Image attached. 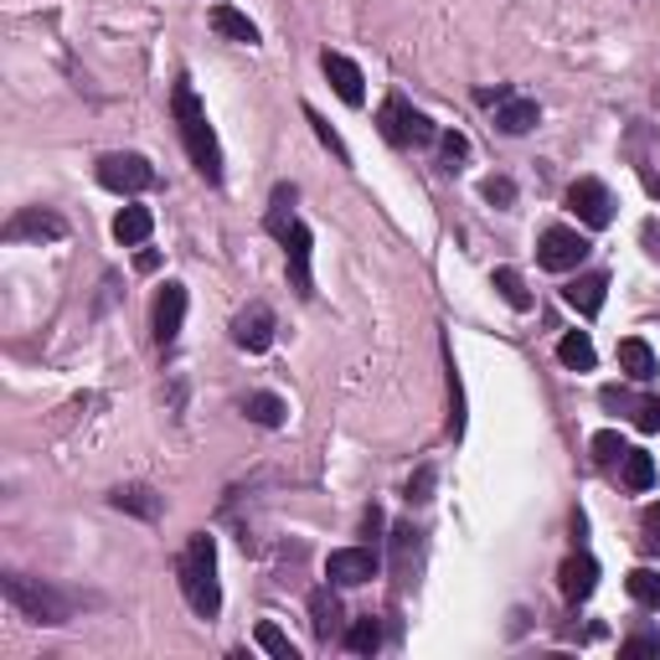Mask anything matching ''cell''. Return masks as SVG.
<instances>
[{"label":"cell","instance_id":"5b68a950","mask_svg":"<svg viewBox=\"0 0 660 660\" xmlns=\"http://www.w3.org/2000/svg\"><path fill=\"white\" fill-rule=\"evenodd\" d=\"M475 98H480L486 109H496V129H501V135H526V129H536V119H542L536 98H521V94H511V88H480Z\"/></svg>","mask_w":660,"mask_h":660},{"label":"cell","instance_id":"3957f363","mask_svg":"<svg viewBox=\"0 0 660 660\" xmlns=\"http://www.w3.org/2000/svg\"><path fill=\"white\" fill-rule=\"evenodd\" d=\"M6 598H11V609L26 614L32 625H67V619H73L67 594L47 588L42 578H26V573H6Z\"/></svg>","mask_w":660,"mask_h":660},{"label":"cell","instance_id":"7402d4cb","mask_svg":"<svg viewBox=\"0 0 660 660\" xmlns=\"http://www.w3.org/2000/svg\"><path fill=\"white\" fill-rule=\"evenodd\" d=\"M557 362L573 366V372H594V341H588V330H567L563 341H557Z\"/></svg>","mask_w":660,"mask_h":660},{"label":"cell","instance_id":"ac0fdd59","mask_svg":"<svg viewBox=\"0 0 660 660\" xmlns=\"http://www.w3.org/2000/svg\"><path fill=\"white\" fill-rule=\"evenodd\" d=\"M212 32H222L227 42H243V47H258V26L233 6H212Z\"/></svg>","mask_w":660,"mask_h":660},{"label":"cell","instance_id":"4316f807","mask_svg":"<svg viewBox=\"0 0 660 660\" xmlns=\"http://www.w3.org/2000/svg\"><path fill=\"white\" fill-rule=\"evenodd\" d=\"M490 284L501 289V299L511 305V310H532V295H526V284H521L517 268H496V274H490Z\"/></svg>","mask_w":660,"mask_h":660},{"label":"cell","instance_id":"9c48e42d","mask_svg":"<svg viewBox=\"0 0 660 660\" xmlns=\"http://www.w3.org/2000/svg\"><path fill=\"white\" fill-rule=\"evenodd\" d=\"M377 567H382V557L372 547H341V552H330L326 578L336 588H362V583L377 578Z\"/></svg>","mask_w":660,"mask_h":660},{"label":"cell","instance_id":"f546056e","mask_svg":"<svg viewBox=\"0 0 660 660\" xmlns=\"http://www.w3.org/2000/svg\"><path fill=\"white\" fill-rule=\"evenodd\" d=\"M439 156H444V171H459V160L470 156V140L459 129H444L439 135Z\"/></svg>","mask_w":660,"mask_h":660},{"label":"cell","instance_id":"7a4b0ae2","mask_svg":"<svg viewBox=\"0 0 660 660\" xmlns=\"http://www.w3.org/2000/svg\"><path fill=\"white\" fill-rule=\"evenodd\" d=\"M181 594H187L191 614H202V619H217L222 614V583H217V542L206 532H196L181 552Z\"/></svg>","mask_w":660,"mask_h":660},{"label":"cell","instance_id":"5bb4252c","mask_svg":"<svg viewBox=\"0 0 660 660\" xmlns=\"http://www.w3.org/2000/svg\"><path fill=\"white\" fill-rule=\"evenodd\" d=\"M320 67H326V78H330V88H336V94L347 98L351 109H362V98H366V88H362V67L351 63V57H341V52H326V57H320Z\"/></svg>","mask_w":660,"mask_h":660},{"label":"cell","instance_id":"6da1fadb","mask_svg":"<svg viewBox=\"0 0 660 660\" xmlns=\"http://www.w3.org/2000/svg\"><path fill=\"white\" fill-rule=\"evenodd\" d=\"M171 109H175V129H181V145H187L196 175H202L206 187H217L222 181V145H217V129H212L206 109L196 104V88H191L187 73H181L175 88H171Z\"/></svg>","mask_w":660,"mask_h":660},{"label":"cell","instance_id":"277c9868","mask_svg":"<svg viewBox=\"0 0 660 660\" xmlns=\"http://www.w3.org/2000/svg\"><path fill=\"white\" fill-rule=\"evenodd\" d=\"M377 125H382V140L397 145V150H408V145H434L439 140V129L428 114H418L403 94H387V104L377 109Z\"/></svg>","mask_w":660,"mask_h":660},{"label":"cell","instance_id":"e0dca14e","mask_svg":"<svg viewBox=\"0 0 660 660\" xmlns=\"http://www.w3.org/2000/svg\"><path fill=\"white\" fill-rule=\"evenodd\" d=\"M310 629L320 645H330L341 635V598L330 594V588H315L310 594Z\"/></svg>","mask_w":660,"mask_h":660},{"label":"cell","instance_id":"44dd1931","mask_svg":"<svg viewBox=\"0 0 660 660\" xmlns=\"http://www.w3.org/2000/svg\"><path fill=\"white\" fill-rule=\"evenodd\" d=\"M619 366H625V377L650 382L656 377V351L645 347L640 336H629V341H619Z\"/></svg>","mask_w":660,"mask_h":660},{"label":"cell","instance_id":"83f0119b","mask_svg":"<svg viewBox=\"0 0 660 660\" xmlns=\"http://www.w3.org/2000/svg\"><path fill=\"white\" fill-rule=\"evenodd\" d=\"M289 206H295V187H279L274 191V206H268V233L274 237H284L295 227V212H289Z\"/></svg>","mask_w":660,"mask_h":660},{"label":"cell","instance_id":"603a6c76","mask_svg":"<svg viewBox=\"0 0 660 660\" xmlns=\"http://www.w3.org/2000/svg\"><path fill=\"white\" fill-rule=\"evenodd\" d=\"M243 413H248L258 428H284V397H274V393H253L248 403H243Z\"/></svg>","mask_w":660,"mask_h":660},{"label":"cell","instance_id":"8992f818","mask_svg":"<svg viewBox=\"0 0 660 660\" xmlns=\"http://www.w3.org/2000/svg\"><path fill=\"white\" fill-rule=\"evenodd\" d=\"M98 181L119 196H140V191L156 187V166L145 156H104L98 160Z\"/></svg>","mask_w":660,"mask_h":660},{"label":"cell","instance_id":"7c38bea8","mask_svg":"<svg viewBox=\"0 0 660 660\" xmlns=\"http://www.w3.org/2000/svg\"><path fill=\"white\" fill-rule=\"evenodd\" d=\"M181 320H187V284H166L156 295V347L171 351L181 341Z\"/></svg>","mask_w":660,"mask_h":660},{"label":"cell","instance_id":"4fadbf2b","mask_svg":"<svg viewBox=\"0 0 660 660\" xmlns=\"http://www.w3.org/2000/svg\"><path fill=\"white\" fill-rule=\"evenodd\" d=\"M233 341L243 351H268V341H274V310L268 305H248L233 320Z\"/></svg>","mask_w":660,"mask_h":660},{"label":"cell","instance_id":"2e32d148","mask_svg":"<svg viewBox=\"0 0 660 660\" xmlns=\"http://www.w3.org/2000/svg\"><path fill=\"white\" fill-rule=\"evenodd\" d=\"M604 295H609V274H578V279L563 289V299L578 315H598L604 310Z\"/></svg>","mask_w":660,"mask_h":660},{"label":"cell","instance_id":"9a60e30c","mask_svg":"<svg viewBox=\"0 0 660 660\" xmlns=\"http://www.w3.org/2000/svg\"><path fill=\"white\" fill-rule=\"evenodd\" d=\"M557 583H563V598L567 604H583V598L598 588V563L588 552H573L563 567H557Z\"/></svg>","mask_w":660,"mask_h":660},{"label":"cell","instance_id":"e575fe53","mask_svg":"<svg viewBox=\"0 0 660 660\" xmlns=\"http://www.w3.org/2000/svg\"><path fill=\"white\" fill-rule=\"evenodd\" d=\"M619 650H625V656H660V635H629Z\"/></svg>","mask_w":660,"mask_h":660},{"label":"cell","instance_id":"ba28073f","mask_svg":"<svg viewBox=\"0 0 660 660\" xmlns=\"http://www.w3.org/2000/svg\"><path fill=\"white\" fill-rule=\"evenodd\" d=\"M67 222L52 212V206H26L6 222V243H63Z\"/></svg>","mask_w":660,"mask_h":660},{"label":"cell","instance_id":"d6986e66","mask_svg":"<svg viewBox=\"0 0 660 660\" xmlns=\"http://www.w3.org/2000/svg\"><path fill=\"white\" fill-rule=\"evenodd\" d=\"M150 233H156V217H150V206H125V212L114 217V237H119L125 248H140Z\"/></svg>","mask_w":660,"mask_h":660},{"label":"cell","instance_id":"8d00e7d4","mask_svg":"<svg viewBox=\"0 0 660 660\" xmlns=\"http://www.w3.org/2000/svg\"><path fill=\"white\" fill-rule=\"evenodd\" d=\"M645 547L660 557V505H650V511H645Z\"/></svg>","mask_w":660,"mask_h":660},{"label":"cell","instance_id":"ffe728a7","mask_svg":"<svg viewBox=\"0 0 660 660\" xmlns=\"http://www.w3.org/2000/svg\"><path fill=\"white\" fill-rule=\"evenodd\" d=\"M109 505H119V511H129V517H140V521H156L160 517V496L150 486H119L109 496Z\"/></svg>","mask_w":660,"mask_h":660},{"label":"cell","instance_id":"4dcf8cb0","mask_svg":"<svg viewBox=\"0 0 660 660\" xmlns=\"http://www.w3.org/2000/svg\"><path fill=\"white\" fill-rule=\"evenodd\" d=\"M629 449H625V439L614 434V428H604V434H594V459L598 465H619Z\"/></svg>","mask_w":660,"mask_h":660},{"label":"cell","instance_id":"1f68e13d","mask_svg":"<svg viewBox=\"0 0 660 660\" xmlns=\"http://www.w3.org/2000/svg\"><path fill=\"white\" fill-rule=\"evenodd\" d=\"M305 119H310V125H315V135H320V145H326L330 156L341 160V166H351V156H347V145H341V135H336V129H330V125H326V119H320V114H315V109H305Z\"/></svg>","mask_w":660,"mask_h":660},{"label":"cell","instance_id":"d590c367","mask_svg":"<svg viewBox=\"0 0 660 660\" xmlns=\"http://www.w3.org/2000/svg\"><path fill=\"white\" fill-rule=\"evenodd\" d=\"M428 490H434V470H428V465H424V470H418V475H413V480H408V501H418V505H424V501H428Z\"/></svg>","mask_w":660,"mask_h":660},{"label":"cell","instance_id":"30bf717a","mask_svg":"<svg viewBox=\"0 0 660 660\" xmlns=\"http://www.w3.org/2000/svg\"><path fill=\"white\" fill-rule=\"evenodd\" d=\"M567 206L578 212L583 227H609L614 222V196H609L604 181H594V175H583V181L567 187Z\"/></svg>","mask_w":660,"mask_h":660},{"label":"cell","instance_id":"74e56055","mask_svg":"<svg viewBox=\"0 0 660 660\" xmlns=\"http://www.w3.org/2000/svg\"><path fill=\"white\" fill-rule=\"evenodd\" d=\"M645 243H650V253H656V258H660V227H656V222L645 227Z\"/></svg>","mask_w":660,"mask_h":660},{"label":"cell","instance_id":"cb8c5ba5","mask_svg":"<svg viewBox=\"0 0 660 660\" xmlns=\"http://www.w3.org/2000/svg\"><path fill=\"white\" fill-rule=\"evenodd\" d=\"M347 650L351 656H377L382 650V625L372 619V614H362V619L347 629Z\"/></svg>","mask_w":660,"mask_h":660},{"label":"cell","instance_id":"d6a6232c","mask_svg":"<svg viewBox=\"0 0 660 660\" xmlns=\"http://www.w3.org/2000/svg\"><path fill=\"white\" fill-rule=\"evenodd\" d=\"M635 428L660 434V397H635Z\"/></svg>","mask_w":660,"mask_h":660},{"label":"cell","instance_id":"836d02e7","mask_svg":"<svg viewBox=\"0 0 660 660\" xmlns=\"http://www.w3.org/2000/svg\"><path fill=\"white\" fill-rule=\"evenodd\" d=\"M486 202L490 206H511V202H517V181H511V175H490V181H486Z\"/></svg>","mask_w":660,"mask_h":660},{"label":"cell","instance_id":"f1b7e54d","mask_svg":"<svg viewBox=\"0 0 660 660\" xmlns=\"http://www.w3.org/2000/svg\"><path fill=\"white\" fill-rule=\"evenodd\" d=\"M253 635H258V645H264L268 656H279V660H299V656H295V645H289V635H284L279 625H268V619H264V625L253 629Z\"/></svg>","mask_w":660,"mask_h":660},{"label":"cell","instance_id":"52a82bcc","mask_svg":"<svg viewBox=\"0 0 660 660\" xmlns=\"http://www.w3.org/2000/svg\"><path fill=\"white\" fill-rule=\"evenodd\" d=\"M588 258V237L573 233V227H547L542 243H536V264L552 268V274H567V268H578Z\"/></svg>","mask_w":660,"mask_h":660},{"label":"cell","instance_id":"8fae6325","mask_svg":"<svg viewBox=\"0 0 660 660\" xmlns=\"http://www.w3.org/2000/svg\"><path fill=\"white\" fill-rule=\"evenodd\" d=\"M279 243H284V258H289V289H295L299 299H315V274H310L315 237H310V227H305V222H295V227H289Z\"/></svg>","mask_w":660,"mask_h":660},{"label":"cell","instance_id":"484cf974","mask_svg":"<svg viewBox=\"0 0 660 660\" xmlns=\"http://www.w3.org/2000/svg\"><path fill=\"white\" fill-rule=\"evenodd\" d=\"M619 470H625V486L629 490H650V486H656V459L640 455V449H629V455L619 459Z\"/></svg>","mask_w":660,"mask_h":660},{"label":"cell","instance_id":"d4e9b609","mask_svg":"<svg viewBox=\"0 0 660 660\" xmlns=\"http://www.w3.org/2000/svg\"><path fill=\"white\" fill-rule=\"evenodd\" d=\"M625 588H629V598L635 604H645V609H660V573L656 567H635L625 578Z\"/></svg>","mask_w":660,"mask_h":660},{"label":"cell","instance_id":"f35d334b","mask_svg":"<svg viewBox=\"0 0 660 660\" xmlns=\"http://www.w3.org/2000/svg\"><path fill=\"white\" fill-rule=\"evenodd\" d=\"M650 191H656V196H660V171H656V175H650Z\"/></svg>","mask_w":660,"mask_h":660}]
</instances>
